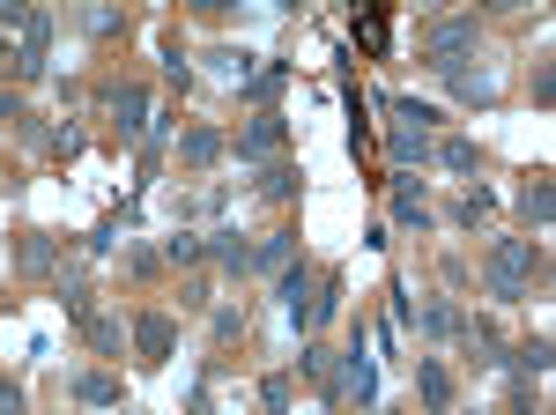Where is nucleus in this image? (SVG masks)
<instances>
[{"instance_id":"5","label":"nucleus","mask_w":556,"mask_h":415,"mask_svg":"<svg viewBox=\"0 0 556 415\" xmlns=\"http://www.w3.org/2000/svg\"><path fill=\"white\" fill-rule=\"evenodd\" d=\"M104 104H112V120H119L127 141H149V89H141V83H112V89H104Z\"/></svg>"},{"instance_id":"8","label":"nucleus","mask_w":556,"mask_h":415,"mask_svg":"<svg viewBox=\"0 0 556 415\" xmlns=\"http://www.w3.org/2000/svg\"><path fill=\"white\" fill-rule=\"evenodd\" d=\"M223 156H230V141H223L215 126H186V134H178V164L186 171H208V164H223Z\"/></svg>"},{"instance_id":"15","label":"nucleus","mask_w":556,"mask_h":415,"mask_svg":"<svg viewBox=\"0 0 556 415\" xmlns=\"http://www.w3.org/2000/svg\"><path fill=\"white\" fill-rule=\"evenodd\" d=\"M430 156H438L445 171H460L468 186H475V171H482V149H475V141H460V134H445V141H430Z\"/></svg>"},{"instance_id":"27","label":"nucleus","mask_w":556,"mask_h":415,"mask_svg":"<svg viewBox=\"0 0 556 415\" xmlns=\"http://www.w3.org/2000/svg\"><path fill=\"white\" fill-rule=\"evenodd\" d=\"M334 312H342V275H319V319L312 327H327Z\"/></svg>"},{"instance_id":"30","label":"nucleus","mask_w":556,"mask_h":415,"mask_svg":"<svg viewBox=\"0 0 556 415\" xmlns=\"http://www.w3.org/2000/svg\"><path fill=\"white\" fill-rule=\"evenodd\" d=\"M215 341H245V312L223 304V312H215Z\"/></svg>"},{"instance_id":"9","label":"nucleus","mask_w":556,"mask_h":415,"mask_svg":"<svg viewBox=\"0 0 556 415\" xmlns=\"http://www.w3.org/2000/svg\"><path fill=\"white\" fill-rule=\"evenodd\" d=\"M513 201H519V215H527L534 230H549V215H556V186H549V171H527Z\"/></svg>"},{"instance_id":"2","label":"nucleus","mask_w":556,"mask_h":415,"mask_svg":"<svg viewBox=\"0 0 556 415\" xmlns=\"http://www.w3.org/2000/svg\"><path fill=\"white\" fill-rule=\"evenodd\" d=\"M475 30H482V23H475V15H430L424 23V67L430 75H453V67H460V52H475Z\"/></svg>"},{"instance_id":"17","label":"nucleus","mask_w":556,"mask_h":415,"mask_svg":"<svg viewBox=\"0 0 556 415\" xmlns=\"http://www.w3.org/2000/svg\"><path fill=\"white\" fill-rule=\"evenodd\" d=\"M75 401H83V408H119V378L112 372H83L75 378Z\"/></svg>"},{"instance_id":"33","label":"nucleus","mask_w":556,"mask_h":415,"mask_svg":"<svg viewBox=\"0 0 556 415\" xmlns=\"http://www.w3.org/2000/svg\"><path fill=\"white\" fill-rule=\"evenodd\" d=\"M83 23H89V30H97V38H112V30H127V23H119V15H112V8H89Z\"/></svg>"},{"instance_id":"31","label":"nucleus","mask_w":556,"mask_h":415,"mask_svg":"<svg viewBox=\"0 0 556 415\" xmlns=\"http://www.w3.org/2000/svg\"><path fill=\"white\" fill-rule=\"evenodd\" d=\"M178 304H186V312H201V304H208V282H201V275H186V282H178Z\"/></svg>"},{"instance_id":"35","label":"nucleus","mask_w":556,"mask_h":415,"mask_svg":"<svg viewBox=\"0 0 556 415\" xmlns=\"http://www.w3.org/2000/svg\"><path fill=\"white\" fill-rule=\"evenodd\" d=\"M513 415H549V408L534 401V386H519V393H513Z\"/></svg>"},{"instance_id":"4","label":"nucleus","mask_w":556,"mask_h":415,"mask_svg":"<svg viewBox=\"0 0 556 415\" xmlns=\"http://www.w3.org/2000/svg\"><path fill=\"white\" fill-rule=\"evenodd\" d=\"M127 341H134V356H141V364H172V349H178L172 312H134Z\"/></svg>"},{"instance_id":"11","label":"nucleus","mask_w":556,"mask_h":415,"mask_svg":"<svg viewBox=\"0 0 556 415\" xmlns=\"http://www.w3.org/2000/svg\"><path fill=\"white\" fill-rule=\"evenodd\" d=\"M416 393H424L430 415H453V372L438 356H416Z\"/></svg>"},{"instance_id":"22","label":"nucleus","mask_w":556,"mask_h":415,"mask_svg":"<svg viewBox=\"0 0 556 415\" xmlns=\"http://www.w3.org/2000/svg\"><path fill=\"white\" fill-rule=\"evenodd\" d=\"M490 186H468V193H460V201H453V223H460V230H475V223H490Z\"/></svg>"},{"instance_id":"7","label":"nucleus","mask_w":556,"mask_h":415,"mask_svg":"<svg viewBox=\"0 0 556 415\" xmlns=\"http://www.w3.org/2000/svg\"><path fill=\"white\" fill-rule=\"evenodd\" d=\"M282 141H290V126H282V112H260V120L245 126V134H238V141H230V149H238V156H245V164H260V156H275V149H282Z\"/></svg>"},{"instance_id":"32","label":"nucleus","mask_w":556,"mask_h":415,"mask_svg":"<svg viewBox=\"0 0 556 415\" xmlns=\"http://www.w3.org/2000/svg\"><path fill=\"white\" fill-rule=\"evenodd\" d=\"M0 30H30V8L23 0H0Z\"/></svg>"},{"instance_id":"12","label":"nucleus","mask_w":556,"mask_h":415,"mask_svg":"<svg viewBox=\"0 0 556 415\" xmlns=\"http://www.w3.org/2000/svg\"><path fill=\"white\" fill-rule=\"evenodd\" d=\"M549 356H556V341H549V334H527V341H513V356H505V364H513L519 386H534V378L549 372Z\"/></svg>"},{"instance_id":"18","label":"nucleus","mask_w":556,"mask_h":415,"mask_svg":"<svg viewBox=\"0 0 556 415\" xmlns=\"http://www.w3.org/2000/svg\"><path fill=\"white\" fill-rule=\"evenodd\" d=\"M215 267H223V275H245V267H253V246H245V238H238V230H215Z\"/></svg>"},{"instance_id":"20","label":"nucleus","mask_w":556,"mask_h":415,"mask_svg":"<svg viewBox=\"0 0 556 415\" xmlns=\"http://www.w3.org/2000/svg\"><path fill=\"white\" fill-rule=\"evenodd\" d=\"M445 83L460 89V97H468V104H490V97H497V83H490V67H453V75H445Z\"/></svg>"},{"instance_id":"25","label":"nucleus","mask_w":556,"mask_h":415,"mask_svg":"<svg viewBox=\"0 0 556 415\" xmlns=\"http://www.w3.org/2000/svg\"><path fill=\"white\" fill-rule=\"evenodd\" d=\"M260 193H267V201H290V193H298V164H267L260 171Z\"/></svg>"},{"instance_id":"13","label":"nucleus","mask_w":556,"mask_h":415,"mask_svg":"<svg viewBox=\"0 0 556 415\" xmlns=\"http://www.w3.org/2000/svg\"><path fill=\"white\" fill-rule=\"evenodd\" d=\"M45 52H52V15H30L23 52H15V75H23V83H38V75H45Z\"/></svg>"},{"instance_id":"28","label":"nucleus","mask_w":556,"mask_h":415,"mask_svg":"<svg viewBox=\"0 0 556 415\" xmlns=\"http://www.w3.org/2000/svg\"><path fill=\"white\" fill-rule=\"evenodd\" d=\"M260 401L282 415V408H290V378H282V372H275V378H260Z\"/></svg>"},{"instance_id":"21","label":"nucleus","mask_w":556,"mask_h":415,"mask_svg":"<svg viewBox=\"0 0 556 415\" xmlns=\"http://www.w3.org/2000/svg\"><path fill=\"white\" fill-rule=\"evenodd\" d=\"M393 164H430V134H416V126H393Z\"/></svg>"},{"instance_id":"29","label":"nucleus","mask_w":556,"mask_h":415,"mask_svg":"<svg viewBox=\"0 0 556 415\" xmlns=\"http://www.w3.org/2000/svg\"><path fill=\"white\" fill-rule=\"evenodd\" d=\"M30 120V104H23V89H0V126H23Z\"/></svg>"},{"instance_id":"6","label":"nucleus","mask_w":556,"mask_h":415,"mask_svg":"<svg viewBox=\"0 0 556 415\" xmlns=\"http://www.w3.org/2000/svg\"><path fill=\"white\" fill-rule=\"evenodd\" d=\"M15 267H23L30 282L60 275V238H52V230H15Z\"/></svg>"},{"instance_id":"34","label":"nucleus","mask_w":556,"mask_h":415,"mask_svg":"<svg viewBox=\"0 0 556 415\" xmlns=\"http://www.w3.org/2000/svg\"><path fill=\"white\" fill-rule=\"evenodd\" d=\"M0 415H23V386L15 378H0Z\"/></svg>"},{"instance_id":"3","label":"nucleus","mask_w":556,"mask_h":415,"mask_svg":"<svg viewBox=\"0 0 556 415\" xmlns=\"http://www.w3.org/2000/svg\"><path fill=\"white\" fill-rule=\"evenodd\" d=\"M275 297H282V312H290V327L312 334V319H319V275H312L304 260H298V267H282V290H275Z\"/></svg>"},{"instance_id":"24","label":"nucleus","mask_w":556,"mask_h":415,"mask_svg":"<svg viewBox=\"0 0 556 415\" xmlns=\"http://www.w3.org/2000/svg\"><path fill=\"white\" fill-rule=\"evenodd\" d=\"M208 60H215V75H223V83H238V89L253 83V52H230V45H223V52H208Z\"/></svg>"},{"instance_id":"10","label":"nucleus","mask_w":556,"mask_h":415,"mask_svg":"<svg viewBox=\"0 0 556 415\" xmlns=\"http://www.w3.org/2000/svg\"><path fill=\"white\" fill-rule=\"evenodd\" d=\"M460 319H468V312H460L453 297H430V304H416V312H408V327L430 334V341H453V334H460Z\"/></svg>"},{"instance_id":"14","label":"nucleus","mask_w":556,"mask_h":415,"mask_svg":"<svg viewBox=\"0 0 556 415\" xmlns=\"http://www.w3.org/2000/svg\"><path fill=\"white\" fill-rule=\"evenodd\" d=\"M393 223H401V230H416V238L430 230V201H424V186H416V178H393Z\"/></svg>"},{"instance_id":"36","label":"nucleus","mask_w":556,"mask_h":415,"mask_svg":"<svg viewBox=\"0 0 556 415\" xmlns=\"http://www.w3.org/2000/svg\"><path fill=\"white\" fill-rule=\"evenodd\" d=\"M0 67H15V52H8V38H0Z\"/></svg>"},{"instance_id":"23","label":"nucleus","mask_w":556,"mask_h":415,"mask_svg":"<svg viewBox=\"0 0 556 415\" xmlns=\"http://www.w3.org/2000/svg\"><path fill=\"white\" fill-rule=\"evenodd\" d=\"M290 252H298V238H290V230H267V238L253 246V267H290Z\"/></svg>"},{"instance_id":"19","label":"nucleus","mask_w":556,"mask_h":415,"mask_svg":"<svg viewBox=\"0 0 556 415\" xmlns=\"http://www.w3.org/2000/svg\"><path fill=\"white\" fill-rule=\"evenodd\" d=\"M83 334H89V349H97V356H127V327H119V319H97V312H89Z\"/></svg>"},{"instance_id":"16","label":"nucleus","mask_w":556,"mask_h":415,"mask_svg":"<svg viewBox=\"0 0 556 415\" xmlns=\"http://www.w3.org/2000/svg\"><path fill=\"white\" fill-rule=\"evenodd\" d=\"M453 341H460V349H468L475 364H497V349H505V341H497V327H490V319H460V334H453Z\"/></svg>"},{"instance_id":"26","label":"nucleus","mask_w":556,"mask_h":415,"mask_svg":"<svg viewBox=\"0 0 556 415\" xmlns=\"http://www.w3.org/2000/svg\"><path fill=\"white\" fill-rule=\"evenodd\" d=\"M164 260H172V267H193V260H201V238H193V230L164 238Z\"/></svg>"},{"instance_id":"37","label":"nucleus","mask_w":556,"mask_h":415,"mask_svg":"<svg viewBox=\"0 0 556 415\" xmlns=\"http://www.w3.org/2000/svg\"><path fill=\"white\" fill-rule=\"evenodd\" d=\"M386 415H401V408H386Z\"/></svg>"},{"instance_id":"1","label":"nucleus","mask_w":556,"mask_h":415,"mask_svg":"<svg viewBox=\"0 0 556 415\" xmlns=\"http://www.w3.org/2000/svg\"><path fill=\"white\" fill-rule=\"evenodd\" d=\"M534 275H549V260H542L534 238H490V252H482V282H490L497 304H519V297L534 290Z\"/></svg>"}]
</instances>
